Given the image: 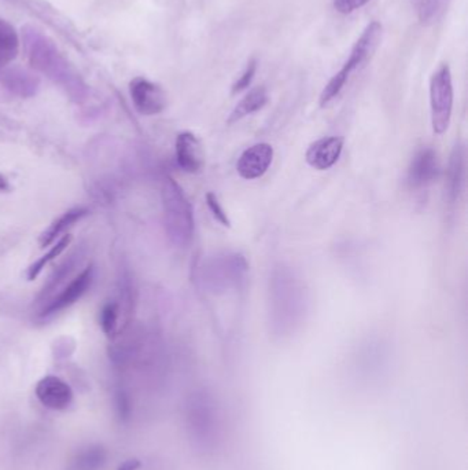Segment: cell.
Here are the masks:
<instances>
[{
	"label": "cell",
	"mask_w": 468,
	"mask_h": 470,
	"mask_svg": "<svg viewBox=\"0 0 468 470\" xmlns=\"http://www.w3.org/2000/svg\"><path fill=\"white\" fill-rule=\"evenodd\" d=\"M21 38L25 56L32 69L63 90L71 101L83 104L89 99V84L59 50L53 38L30 24L22 27Z\"/></svg>",
	"instance_id": "cell-1"
},
{
	"label": "cell",
	"mask_w": 468,
	"mask_h": 470,
	"mask_svg": "<svg viewBox=\"0 0 468 470\" xmlns=\"http://www.w3.org/2000/svg\"><path fill=\"white\" fill-rule=\"evenodd\" d=\"M307 311V290L290 267H275L269 279V323L277 338L294 333Z\"/></svg>",
	"instance_id": "cell-2"
},
{
	"label": "cell",
	"mask_w": 468,
	"mask_h": 470,
	"mask_svg": "<svg viewBox=\"0 0 468 470\" xmlns=\"http://www.w3.org/2000/svg\"><path fill=\"white\" fill-rule=\"evenodd\" d=\"M161 195L169 241L177 248H186L194 235V212L186 192L172 176H166Z\"/></svg>",
	"instance_id": "cell-3"
},
{
	"label": "cell",
	"mask_w": 468,
	"mask_h": 470,
	"mask_svg": "<svg viewBox=\"0 0 468 470\" xmlns=\"http://www.w3.org/2000/svg\"><path fill=\"white\" fill-rule=\"evenodd\" d=\"M249 264L238 252H223L205 259L200 269V281L212 295H225L241 289L248 276Z\"/></svg>",
	"instance_id": "cell-4"
},
{
	"label": "cell",
	"mask_w": 468,
	"mask_h": 470,
	"mask_svg": "<svg viewBox=\"0 0 468 470\" xmlns=\"http://www.w3.org/2000/svg\"><path fill=\"white\" fill-rule=\"evenodd\" d=\"M380 40H382V25L378 21H372L369 27L365 28L356 45L352 48L349 60L345 63L338 73L334 74L328 86L324 87L320 95L321 107H328L330 102H333L341 94L352 74L371 60L378 46L380 45Z\"/></svg>",
	"instance_id": "cell-5"
},
{
	"label": "cell",
	"mask_w": 468,
	"mask_h": 470,
	"mask_svg": "<svg viewBox=\"0 0 468 470\" xmlns=\"http://www.w3.org/2000/svg\"><path fill=\"white\" fill-rule=\"evenodd\" d=\"M454 83L447 64L439 66L430 81L431 125L437 135L447 132L454 112Z\"/></svg>",
	"instance_id": "cell-6"
},
{
	"label": "cell",
	"mask_w": 468,
	"mask_h": 470,
	"mask_svg": "<svg viewBox=\"0 0 468 470\" xmlns=\"http://www.w3.org/2000/svg\"><path fill=\"white\" fill-rule=\"evenodd\" d=\"M133 107L143 115H156L166 110L168 98L161 86L145 77H135L130 84Z\"/></svg>",
	"instance_id": "cell-7"
},
{
	"label": "cell",
	"mask_w": 468,
	"mask_h": 470,
	"mask_svg": "<svg viewBox=\"0 0 468 470\" xmlns=\"http://www.w3.org/2000/svg\"><path fill=\"white\" fill-rule=\"evenodd\" d=\"M92 279H94V269L87 267L84 271L80 272L76 278L72 279L69 285H66L56 296H54L42 308V311L38 313V318L45 320V318L53 317V315H56V313L65 310V308L73 305L91 287Z\"/></svg>",
	"instance_id": "cell-8"
},
{
	"label": "cell",
	"mask_w": 468,
	"mask_h": 470,
	"mask_svg": "<svg viewBox=\"0 0 468 470\" xmlns=\"http://www.w3.org/2000/svg\"><path fill=\"white\" fill-rule=\"evenodd\" d=\"M272 160H274V148L269 143H256L239 156L236 171L242 179L254 181L267 174Z\"/></svg>",
	"instance_id": "cell-9"
},
{
	"label": "cell",
	"mask_w": 468,
	"mask_h": 470,
	"mask_svg": "<svg viewBox=\"0 0 468 470\" xmlns=\"http://www.w3.org/2000/svg\"><path fill=\"white\" fill-rule=\"evenodd\" d=\"M439 174L438 156L431 148H421L416 151L406 171V184L411 189H421L433 184Z\"/></svg>",
	"instance_id": "cell-10"
},
{
	"label": "cell",
	"mask_w": 468,
	"mask_h": 470,
	"mask_svg": "<svg viewBox=\"0 0 468 470\" xmlns=\"http://www.w3.org/2000/svg\"><path fill=\"white\" fill-rule=\"evenodd\" d=\"M176 161L187 174H200L205 166V150L202 143L189 131L180 132L176 138Z\"/></svg>",
	"instance_id": "cell-11"
},
{
	"label": "cell",
	"mask_w": 468,
	"mask_h": 470,
	"mask_svg": "<svg viewBox=\"0 0 468 470\" xmlns=\"http://www.w3.org/2000/svg\"><path fill=\"white\" fill-rule=\"evenodd\" d=\"M36 397L51 410H65L73 402V390L58 377L47 376L36 385Z\"/></svg>",
	"instance_id": "cell-12"
},
{
	"label": "cell",
	"mask_w": 468,
	"mask_h": 470,
	"mask_svg": "<svg viewBox=\"0 0 468 470\" xmlns=\"http://www.w3.org/2000/svg\"><path fill=\"white\" fill-rule=\"evenodd\" d=\"M0 84L20 98H32L40 89V79L21 66L0 68Z\"/></svg>",
	"instance_id": "cell-13"
},
{
	"label": "cell",
	"mask_w": 468,
	"mask_h": 470,
	"mask_svg": "<svg viewBox=\"0 0 468 470\" xmlns=\"http://www.w3.org/2000/svg\"><path fill=\"white\" fill-rule=\"evenodd\" d=\"M344 150V140L341 136H328L316 141L308 148L305 160L312 168L326 171L336 166Z\"/></svg>",
	"instance_id": "cell-14"
},
{
	"label": "cell",
	"mask_w": 468,
	"mask_h": 470,
	"mask_svg": "<svg viewBox=\"0 0 468 470\" xmlns=\"http://www.w3.org/2000/svg\"><path fill=\"white\" fill-rule=\"evenodd\" d=\"M465 176V151L464 146L462 142H456V145L452 149L451 157H449V164L447 169V201L454 204L462 194L463 187H464Z\"/></svg>",
	"instance_id": "cell-15"
},
{
	"label": "cell",
	"mask_w": 468,
	"mask_h": 470,
	"mask_svg": "<svg viewBox=\"0 0 468 470\" xmlns=\"http://www.w3.org/2000/svg\"><path fill=\"white\" fill-rule=\"evenodd\" d=\"M21 2L25 4V6L32 10L33 14L45 20V22H47L50 27L58 30L61 35L65 36L73 45H76L77 48H81L73 25L63 14H59L55 9H53L50 4H45L42 0H21Z\"/></svg>",
	"instance_id": "cell-16"
},
{
	"label": "cell",
	"mask_w": 468,
	"mask_h": 470,
	"mask_svg": "<svg viewBox=\"0 0 468 470\" xmlns=\"http://www.w3.org/2000/svg\"><path fill=\"white\" fill-rule=\"evenodd\" d=\"M87 215H89V209H86V208H73V209H69L68 212L63 213L61 217L56 218V219L43 231L42 235L38 238V245H40V248H47V246L55 244L59 238L65 235L69 228L73 227L76 223H79L80 220L86 218Z\"/></svg>",
	"instance_id": "cell-17"
},
{
	"label": "cell",
	"mask_w": 468,
	"mask_h": 470,
	"mask_svg": "<svg viewBox=\"0 0 468 470\" xmlns=\"http://www.w3.org/2000/svg\"><path fill=\"white\" fill-rule=\"evenodd\" d=\"M267 102H268V92H267L266 87H256V89L251 90L245 97L242 98L238 105L234 107L230 117H228V124H234V123L259 112V110L266 107Z\"/></svg>",
	"instance_id": "cell-18"
},
{
	"label": "cell",
	"mask_w": 468,
	"mask_h": 470,
	"mask_svg": "<svg viewBox=\"0 0 468 470\" xmlns=\"http://www.w3.org/2000/svg\"><path fill=\"white\" fill-rule=\"evenodd\" d=\"M21 38L15 28L0 18V68L10 65L20 54Z\"/></svg>",
	"instance_id": "cell-19"
},
{
	"label": "cell",
	"mask_w": 468,
	"mask_h": 470,
	"mask_svg": "<svg viewBox=\"0 0 468 470\" xmlns=\"http://www.w3.org/2000/svg\"><path fill=\"white\" fill-rule=\"evenodd\" d=\"M72 237L71 234H65L63 237L59 238L55 244L51 245L50 251L47 253L43 254L42 258H38V261H33L27 269V278L28 281H33V279L38 278L40 274H42L43 269H46L47 264H50L51 261H55L58 256L63 254V252L71 245Z\"/></svg>",
	"instance_id": "cell-20"
},
{
	"label": "cell",
	"mask_w": 468,
	"mask_h": 470,
	"mask_svg": "<svg viewBox=\"0 0 468 470\" xmlns=\"http://www.w3.org/2000/svg\"><path fill=\"white\" fill-rule=\"evenodd\" d=\"M449 0H413L421 24L431 25L444 15Z\"/></svg>",
	"instance_id": "cell-21"
},
{
	"label": "cell",
	"mask_w": 468,
	"mask_h": 470,
	"mask_svg": "<svg viewBox=\"0 0 468 470\" xmlns=\"http://www.w3.org/2000/svg\"><path fill=\"white\" fill-rule=\"evenodd\" d=\"M105 451L100 447H89L83 453L77 454L72 469L98 470L105 464Z\"/></svg>",
	"instance_id": "cell-22"
},
{
	"label": "cell",
	"mask_w": 468,
	"mask_h": 470,
	"mask_svg": "<svg viewBox=\"0 0 468 470\" xmlns=\"http://www.w3.org/2000/svg\"><path fill=\"white\" fill-rule=\"evenodd\" d=\"M73 261L74 256H72V258L69 259V261H66L65 264H63V266L56 269L55 274L51 277L50 281H48L47 285L43 287L42 293L38 295V300L47 299L51 293H53V290H55L56 287H58V285L64 281V278L71 274L72 267H73Z\"/></svg>",
	"instance_id": "cell-23"
},
{
	"label": "cell",
	"mask_w": 468,
	"mask_h": 470,
	"mask_svg": "<svg viewBox=\"0 0 468 470\" xmlns=\"http://www.w3.org/2000/svg\"><path fill=\"white\" fill-rule=\"evenodd\" d=\"M100 326L105 335L112 336L117 326V307L113 303H107L100 311Z\"/></svg>",
	"instance_id": "cell-24"
},
{
	"label": "cell",
	"mask_w": 468,
	"mask_h": 470,
	"mask_svg": "<svg viewBox=\"0 0 468 470\" xmlns=\"http://www.w3.org/2000/svg\"><path fill=\"white\" fill-rule=\"evenodd\" d=\"M207 204L213 218H215L221 226H224V227H231L230 218H228L227 212L224 210L223 205L218 201L217 195H216L215 192H208Z\"/></svg>",
	"instance_id": "cell-25"
},
{
	"label": "cell",
	"mask_w": 468,
	"mask_h": 470,
	"mask_svg": "<svg viewBox=\"0 0 468 470\" xmlns=\"http://www.w3.org/2000/svg\"><path fill=\"white\" fill-rule=\"evenodd\" d=\"M257 72V60L256 58H251L249 61L248 66H246L245 72L242 73V76L239 77L238 81L234 83L233 94H239V92L245 91L246 89H249L251 81H253L254 76H256Z\"/></svg>",
	"instance_id": "cell-26"
},
{
	"label": "cell",
	"mask_w": 468,
	"mask_h": 470,
	"mask_svg": "<svg viewBox=\"0 0 468 470\" xmlns=\"http://www.w3.org/2000/svg\"><path fill=\"white\" fill-rule=\"evenodd\" d=\"M367 4H370V0H334V9L341 14H351Z\"/></svg>",
	"instance_id": "cell-27"
},
{
	"label": "cell",
	"mask_w": 468,
	"mask_h": 470,
	"mask_svg": "<svg viewBox=\"0 0 468 470\" xmlns=\"http://www.w3.org/2000/svg\"><path fill=\"white\" fill-rule=\"evenodd\" d=\"M115 406H117L118 417L121 420H127L131 414V403L123 390H118L117 395H115Z\"/></svg>",
	"instance_id": "cell-28"
},
{
	"label": "cell",
	"mask_w": 468,
	"mask_h": 470,
	"mask_svg": "<svg viewBox=\"0 0 468 470\" xmlns=\"http://www.w3.org/2000/svg\"><path fill=\"white\" fill-rule=\"evenodd\" d=\"M139 467H140L139 459L131 458L125 461L124 464H121L117 470H138Z\"/></svg>",
	"instance_id": "cell-29"
},
{
	"label": "cell",
	"mask_w": 468,
	"mask_h": 470,
	"mask_svg": "<svg viewBox=\"0 0 468 470\" xmlns=\"http://www.w3.org/2000/svg\"><path fill=\"white\" fill-rule=\"evenodd\" d=\"M12 186H10L9 181L4 178V175H0V192H10Z\"/></svg>",
	"instance_id": "cell-30"
}]
</instances>
